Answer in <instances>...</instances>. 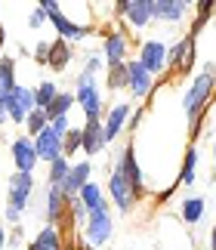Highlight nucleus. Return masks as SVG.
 Returning <instances> with one entry per match:
<instances>
[{
    "label": "nucleus",
    "mask_w": 216,
    "mask_h": 250,
    "mask_svg": "<svg viewBox=\"0 0 216 250\" xmlns=\"http://www.w3.org/2000/svg\"><path fill=\"white\" fill-rule=\"evenodd\" d=\"M31 173H16L13 179H9V210H6V219H19L22 213V207L28 204V198H31Z\"/></svg>",
    "instance_id": "f257e3e1"
},
{
    "label": "nucleus",
    "mask_w": 216,
    "mask_h": 250,
    "mask_svg": "<svg viewBox=\"0 0 216 250\" xmlns=\"http://www.w3.org/2000/svg\"><path fill=\"white\" fill-rule=\"evenodd\" d=\"M34 105H37L34 90H28V86H16L13 96H9V102H6V114L13 121H25L28 114L34 111Z\"/></svg>",
    "instance_id": "f03ea898"
},
{
    "label": "nucleus",
    "mask_w": 216,
    "mask_h": 250,
    "mask_svg": "<svg viewBox=\"0 0 216 250\" xmlns=\"http://www.w3.org/2000/svg\"><path fill=\"white\" fill-rule=\"evenodd\" d=\"M41 9H43V13H46V16L53 19L56 31L62 34V37H68V41H81V37L86 34V28L74 25V22H68V19L62 16V9H59V3H50V0H46V3H41Z\"/></svg>",
    "instance_id": "7ed1b4c3"
},
{
    "label": "nucleus",
    "mask_w": 216,
    "mask_h": 250,
    "mask_svg": "<svg viewBox=\"0 0 216 250\" xmlns=\"http://www.w3.org/2000/svg\"><path fill=\"white\" fill-rule=\"evenodd\" d=\"M210 90H213V71H204L198 81H194V86H192V93L185 96V111H189V118H194L198 114V108L204 102H207V96H210Z\"/></svg>",
    "instance_id": "20e7f679"
},
{
    "label": "nucleus",
    "mask_w": 216,
    "mask_h": 250,
    "mask_svg": "<svg viewBox=\"0 0 216 250\" xmlns=\"http://www.w3.org/2000/svg\"><path fill=\"white\" fill-rule=\"evenodd\" d=\"M13 158H16L19 173H31V170H34V164L41 161V158H37L34 142L28 139V136H22V139H16V142H13Z\"/></svg>",
    "instance_id": "39448f33"
},
{
    "label": "nucleus",
    "mask_w": 216,
    "mask_h": 250,
    "mask_svg": "<svg viewBox=\"0 0 216 250\" xmlns=\"http://www.w3.org/2000/svg\"><path fill=\"white\" fill-rule=\"evenodd\" d=\"M34 148H37V158H41V161H50V164H53L56 158H62V139L53 133V127H46L41 136H37Z\"/></svg>",
    "instance_id": "423d86ee"
},
{
    "label": "nucleus",
    "mask_w": 216,
    "mask_h": 250,
    "mask_svg": "<svg viewBox=\"0 0 216 250\" xmlns=\"http://www.w3.org/2000/svg\"><path fill=\"white\" fill-rule=\"evenodd\" d=\"M86 238L93 244H105L111 238V216L99 210V213H90V223H86Z\"/></svg>",
    "instance_id": "0eeeda50"
},
{
    "label": "nucleus",
    "mask_w": 216,
    "mask_h": 250,
    "mask_svg": "<svg viewBox=\"0 0 216 250\" xmlns=\"http://www.w3.org/2000/svg\"><path fill=\"white\" fill-rule=\"evenodd\" d=\"M86 182H90V164H86V161H81L77 167L68 170V179H65L59 188H62V195L74 198V195H81V188L86 186Z\"/></svg>",
    "instance_id": "6e6552de"
},
{
    "label": "nucleus",
    "mask_w": 216,
    "mask_h": 250,
    "mask_svg": "<svg viewBox=\"0 0 216 250\" xmlns=\"http://www.w3.org/2000/svg\"><path fill=\"white\" fill-rule=\"evenodd\" d=\"M164 62H167V50H164V43L151 41V43H145V46H142V68L149 71V74H158V71L164 68Z\"/></svg>",
    "instance_id": "1a4fd4ad"
},
{
    "label": "nucleus",
    "mask_w": 216,
    "mask_h": 250,
    "mask_svg": "<svg viewBox=\"0 0 216 250\" xmlns=\"http://www.w3.org/2000/svg\"><path fill=\"white\" fill-rule=\"evenodd\" d=\"M108 188H111V195H114V201H117V207L124 210H130V204H133V188L127 186V179L121 176V170H114V176H111V182H108Z\"/></svg>",
    "instance_id": "9d476101"
},
{
    "label": "nucleus",
    "mask_w": 216,
    "mask_h": 250,
    "mask_svg": "<svg viewBox=\"0 0 216 250\" xmlns=\"http://www.w3.org/2000/svg\"><path fill=\"white\" fill-rule=\"evenodd\" d=\"M117 170H121V176L127 179V186H130L133 191H139V188H142V173H139V167H136V158H133V151H130V148H127L124 155H121V167H117Z\"/></svg>",
    "instance_id": "9b49d317"
},
{
    "label": "nucleus",
    "mask_w": 216,
    "mask_h": 250,
    "mask_svg": "<svg viewBox=\"0 0 216 250\" xmlns=\"http://www.w3.org/2000/svg\"><path fill=\"white\" fill-rule=\"evenodd\" d=\"M127 71H130V86L136 96H145L151 86V74L142 68V62H127Z\"/></svg>",
    "instance_id": "f8f14e48"
},
{
    "label": "nucleus",
    "mask_w": 216,
    "mask_h": 250,
    "mask_svg": "<svg viewBox=\"0 0 216 250\" xmlns=\"http://www.w3.org/2000/svg\"><path fill=\"white\" fill-rule=\"evenodd\" d=\"M121 9L130 16L133 25H145L151 19V0H127V3H121Z\"/></svg>",
    "instance_id": "ddd939ff"
},
{
    "label": "nucleus",
    "mask_w": 216,
    "mask_h": 250,
    "mask_svg": "<svg viewBox=\"0 0 216 250\" xmlns=\"http://www.w3.org/2000/svg\"><path fill=\"white\" fill-rule=\"evenodd\" d=\"M77 102L84 105V111H86V118H96L99 114V105H102V96L96 86H77Z\"/></svg>",
    "instance_id": "4468645a"
},
{
    "label": "nucleus",
    "mask_w": 216,
    "mask_h": 250,
    "mask_svg": "<svg viewBox=\"0 0 216 250\" xmlns=\"http://www.w3.org/2000/svg\"><path fill=\"white\" fill-rule=\"evenodd\" d=\"M185 3H176V0H151V16L154 19H167V22H176L182 19Z\"/></svg>",
    "instance_id": "2eb2a0df"
},
{
    "label": "nucleus",
    "mask_w": 216,
    "mask_h": 250,
    "mask_svg": "<svg viewBox=\"0 0 216 250\" xmlns=\"http://www.w3.org/2000/svg\"><path fill=\"white\" fill-rule=\"evenodd\" d=\"M127 114H130V105H114V111L108 114V121H105V127H102L105 142H111L117 133H121V124L127 121Z\"/></svg>",
    "instance_id": "dca6fc26"
},
{
    "label": "nucleus",
    "mask_w": 216,
    "mask_h": 250,
    "mask_svg": "<svg viewBox=\"0 0 216 250\" xmlns=\"http://www.w3.org/2000/svg\"><path fill=\"white\" fill-rule=\"evenodd\" d=\"M81 204L90 210V213H99V210H105V198H102V188L96 186V182H86V186L81 188Z\"/></svg>",
    "instance_id": "f3484780"
},
{
    "label": "nucleus",
    "mask_w": 216,
    "mask_h": 250,
    "mask_svg": "<svg viewBox=\"0 0 216 250\" xmlns=\"http://www.w3.org/2000/svg\"><path fill=\"white\" fill-rule=\"evenodd\" d=\"M102 146H105V136H102V124L93 118L90 124H86V130H84V148L90 151V155H96V151H99Z\"/></svg>",
    "instance_id": "a211bd4d"
},
{
    "label": "nucleus",
    "mask_w": 216,
    "mask_h": 250,
    "mask_svg": "<svg viewBox=\"0 0 216 250\" xmlns=\"http://www.w3.org/2000/svg\"><path fill=\"white\" fill-rule=\"evenodd\" d=\"M124 53H127V41L124 34H111L105 43V59L108 65H124Z\"/></svg>",
    "instance_id": "6ab92c4d"
},
{
    "label": "nucleus",
    "mask_w": 216,
    "mask_h": 250,
    "mask_svg": "<svg viewBox=\"0 0 216 250\" xmlns=\"http://www.w3.org/2000/svg\"><path fill=\"white\" fill-rule=\"evenodd\" d=\"M71 102H74V93H59L56 99H53V105L46 108V118H50V121L65 118V114H68V108H71Z\"/></svg>",
    "instance_id": "aec40b11"
},
{
    "label": "nucleus",
    "mask_w": 216,
    "mask_h": 250,
    "mask_svg": "<svg viewBox=\"0 0 216 250\" xmlns=\"http://www.w3.org/2000/svg\"><path fill=\"white\" fill-rule=\"evenodd\" d=\"M68 59H71V53H68L65 41H56V43L50 46V56H46V62L53 65V71H62L65 65H68Z\"/></svg>",
    "instance_id": "412c9836"
},
{
    "label": "nucleus",
    "mask_w": 216,
    "mask_h": 250,
    "mask_svg": "<svg viewBox=\"0 0 216 250\" xmlns=\"http://www.w3.org/2000/svg\"><path fill=\"white\" fill-rule=\"evenodd\" d=\"M201 216H204V198H189L182 204V219L185 223H198Z\"/></svg>",
    "instance_id": "4be33fe9"
},
{
    "label": "nucleus",
    "mask_w": 216,
    "mask_h": 250,
    "mask_svg": "<svg viewBox=\"0 0 216 250\" xmlns=\"http://www.w3.org/2000/svg\"><path fill=\"white\" fill-rule=\"evenodd\" d=\"M68 170H71V164H68L65 158H56L50 164V186H62L68 179Z\"/></svg>",
    "instance_id": "5701e85b"
},
{
    "label": "nucleus",
    "mask_w": 216,
    "mask_h": 250,
    "mask_svg": "<svg viewBox=\"0 0 216 250\" xmlns=\"http://www.w3.org/2000/svg\"><path fill=\"white\" fill-rule=\"evenodd\" d=\"M84 146V130H68L65 133V139H62V158H68V155H74L77 148Z\"/></svg>",
    "instance_id": "b1692460"
},
{
    "label": "nucleus",
    "mask_w": 216,
    "mask_h": 250,
    "mask_svg": "<svg viewBox=\"0 0 216 250\" xmlns=\"http://www.w3.org/2000/svg\"><path fill=\"white\" fill-rule=\"evenodd\" d=\"M31 250H59V235H56V229H43V232L37 235V241L31 244Z\"/></svg>",
    "instance_id": "393cba45"
},
{
    "label": "nucleus",
    "mask_w": 216,
    "mask_h": 250,
    "mask_svg": "<svg viewBox=\"0 0 216 250\" xmlns=\"http://www.w3.org/2000/svg\"><path fill=\"white\" fill-rule=\"evenodd\" d=\"M62 188L59 186H50V195H46V213H50V219H56L59 213H62Z\"/></svg>",
    "instance_id": "a878e982"
},
{
    "label": "nucleus",
    "mask_w": 216,
    "mask_h": 250,
    "mask_svg": "<svg viewBox=\"0 0 216 250\" xmlns=\"http://www.w3.org/2000/svg\"><path fill=\"white\" fill-rule=\"evenodd\" d=\"M130 81V71H127V62L124 65H111V71H108V86L111 90H121V86Z\"/></svg>",
    "instance_id": "bb28decb"
},
{
    "label": "nucleus",
    "mask_w": 216,
    "mask_h": 250,
    "mask_svg": "<svg viewBox=\"0 0 216 250\" xmlns=\"http://www.w3.org/2000/svg\"><path fill=\"white\" fill-rule=\"evenodd\" d=\"M46 111L43 108H34L31 114H28V133H34V136H41V133L46 130Z\"/></svg>",
    "instance_id": "cd10ccee"
},
{
    "label": "nucleus",
    "mask_w": 216,
    "mask_h": 250,
    "mask_svg": "<svg viewBox=\"0 0 216 250\" xmlns=\"http://www.w3.org/2000/svg\"><path fill=\"white\" fill-rule=\"evenodd\" d=\"M34 96H37V108H43V111H46V108L53 105V99L59 96V90H56L53 83H41V90H37Z\"/></svg>",
    "instance_id": "c85d7f7f"
},
{
    "label": "nucleus",
    "mask_w": 216,
    "mask_h": 250,
    "mask_svg": "<svg viewBox=\"0 0 216 250\" xmlns=\"http://www.w3.org/2000/svg\"><path fill=\"white\" fill-rule=\"evenodd\" d=\"M194 161H198V151H189V155H185V170H182V182L185 186H192L194 182Z\"/></svg>",
    "instance_id": "c756f323"
},
{
    "label": "nucleus",
    "mask_w": 216,
    "mask_h": 250,
    "mask_svg": "<svg viewBox=\"0 0 216 250\" xmlns=\"http://www.w3.org/2000/svg\"><path fill=\"white\" fill-rule=\"evenodd\" d=\"M50 127H53V133H56L59 139H65V133H68V118H59V121H53Z\"/></svg>",
    "instance_id": "7c9ffc66"
},
{
    "label": "nucleus",
    "mask_w": 216,
    "mask_h": 250,
    "mask_svg": "<svg viewBox=\"0 0 216 250\" xmlns=\"http://www.w3.org/2000/svg\"><path fill=\"white\" fill-rule=\"evenodd\" d=\"M43 16H46V13H43V9H37V13L31 16V25H41V22H43Z\"/></svg>",
    "instance_id": "2f4dec72"
},
{
    "label": "nucleus",
    "mask_w": 216,
    "mask_h": 250,
    "mask_svg": "<svg viewBox=\"0 0 216 250\" xmlns=\"http://www.w3.org/2000/svg\"><path fill=\"white\" fill-rule=\"evenodd\" d=\"M3 41H6V31H3V28H0V46H3Z\"/></svg>",
    "instance_id": "473e14b6"
},
{
    "label": "nucleus",
    "mask_w": 216,
    "mask_h": 250,
    "mask_svg": "<svg viewBox=\"0 0 216 250\" xmlns=\"http://www.w3.org/2000/svg\"><path fill=\"white\" fill-rule=\"evenodd\" d=\"M0 247H3V229H0Z\"/></svg>",
    "instance_id": "72a5a7b5"
},
{
    "label": "nucleus",
    "mask_w": 216,
    "mask_h": 250,
    "mask_svg": "<svg viewBox=\"0 0 216 250\" xmlns=\"http://www.w3.org/2000/svg\"><path fill=\"white\" fill-rule=\"evenodd\" d=\"M213 250H216V229H213Z\"/></svg>",
    "instance_id": "f704fd0d"
}]
</instances>
